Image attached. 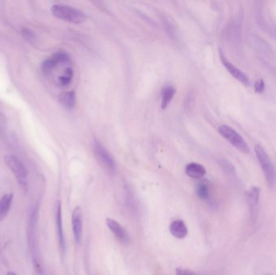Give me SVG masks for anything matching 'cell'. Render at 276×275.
I'll return each instance as SVG.
<instances>
[{
  "instance_id": "obj_1",
  "label": "cell",
  "mask_w": 276,
  "mask_h": 275,
  "mask_svg": "<svg viewBox=\"0 0 276 275\" xmlns=\"http://www.w3.org/2000/svg\"><path fill=\"white\" fill-rule=\"evenodd\" d=\"M52 13L57 18L72 24H82L87 20L83 11L68 5L55 4L52 7Z\"/></svg>"
},
{
  "instance_id": "obj_2",
  "label": "cell",
  "mask_w": 276,
  "mask_h": 275,
  "mask_svg": "<svg viewBox=\"0 0 276 275\" xmlns=\"http://www.w3.org/2000/svg\"><path fill=\"white\" fill-rule=\"evenodd\" d=\"M254 152L263 174L265 175L267 183L269 184L270 186H273L276 180V170L272 160L270 159L265 150L259 145L254 146Z\"/></svg>"
},
{
  "instance_id": "obj_3",
  "label": "cell",
  "mask_w": 276,
  "mask_h": 275,
  "mask_svg": "<svg viewBox=\"0 0 276 275\" xmlns=\"http://www.w3.org/2000/svg\"><path fill=\"white\" fill-rule=\"evenodd\" d=\"M219 132L224 138L226 139L232 146L240 150L244 153H249V147L245 139L239 132L228 125H221L219 128Z\"/></svg>"
},
{
  "instance_id": "obj_4",
  "label": "cell",
  "mask_w": 276,
  "mask_h": 275,
  "mask_svg": "<svg viewBox=\"0 0 276 275\" xmlns=\"http://www.w3.org/2000/svg\"><path fill=\"white\" fill-rule=\"evenodd\" d=\"M93 152L97 161L105 170L109 172H114L116 170V163L113 157L100 141H95L94 142Z\"/></svg>"
},
{
  "instance_id": "obj_5",
  "label": "cell",
  "mask_w": 276,
  "mask_h": 275,
  "mask_svg": "<svg viewBox=\"0 0 276 275\" xmlns=\"http://www.w3.org/2000/svg\"><path fill=\"white\" fill-rule=\"evenodd\" d=\"M5 162L13 173L15 177L21 185H25L27 183L28 170L25 164L18 157L9 155L5 157Z\"/></svg>"
},
{
  "instance_id": "obj_6",
  "label": "cell",
  "mask_w": 276,
  "mask_h": 275,
  "mask_svg": "<svg viewBox=\"0 0 276 275\" xmlns=\"http://www.w3.org/2000/svg\"><path fill=\"white\" fill-rule=\"evenodd\" d=\"M106 224L111 233H113L114 236L116 237V239L118 240L121 244H125V245L130 244L131 237L128 233V231L121 224H119L118 222L111 218H107L106 219Z\"/></svg>"
},
{
  "instance_id": "obj_7",
  "label": "cell",
  "mask_w": 276,
  "mask_h": 275,
  "mask_svg": "<svg viewBox=\"0 0 276 275\" xmlns=\"http://www.w3.org/2000/svg\"><path fill=\"white\" fill-rule=\"evenodd\" d=\"M220 59H221L223 65L225 66V69H227L228 72L231 74L232 76L234 77V79L239 80L244 85H249V79L247 75L245 73H243L240 69L236 67L233 63L230 62V61L225 58L221 50H220Z\"/></svg>"
},
{
  "instance_id": "obj_8",
  "label": "cell",
  "mask_w": 276,
  "mask_h": 275,
  "mask_svg": "<svg viewBox=\"0 0 276 275\" xmlns=\"http://www.w3.org/2000/svg\"><path fill=\"white\" fill-rule=\"evenodd\" d=\"M72 228L76 243L80 244L83 235V212L79 207L74 208L72 213Z\"/></svg>"
},
{
  "instance_id": "obj_9",
  "label": "cell",
  "mask_w": 276,
  "mask_h": 275,
  "mask_svg": "<svg viewBox=\"0 0 276 275\" xmlns=\"http://www.w3.org/2000/svg\"><path fill=\"white\" fill-rule=\"evenodd\" d=\"M56 224H57V232H58V242L61 250L63 253L66 252V239H65L64 231H63V216H62V205L60 202H58L56 211Z\"/></svg>"
},
{
  "instance_id": "obj_10",
  "label": "cell",
  "mask_w": 276,
  "mask_h": 275,
  "mask_svg": "<svg viewBox=\"0 0 276 275\" xmlns=\"http://www.w3.org/2000/svg\"><path fill=\"white\" fill-rule=\"evenodd\" d=\"M259 196H260V190L257 186H253V187L250 188L248 190L247 194H246L248 204H249V208L251 211V214L253 215H256Z\"/></svg>"
},
{
  "instance_id": "obj_11",
  "label": "cell",
  "mask_w": 276,
  "mask_h": 275,
  "mask_svg": "<svg viewBox=\"0 0 276 275\" xmlns=\"http://www.w3.org/2000/svg\"><path fill=\"white\" fill-rule=\"evenodd\" d=\"M170 232L173 237L178 238V239H183L187 237V233H188L186 224L183 220H180V219H177V220L172 222L170 226Z\"/></svg>"
},
{
  "instance_id": "obj_12",
  "label": "cell",
  "mask_w": 276,
  "mask_h": 275,
  "mask_svg": "<svg viewBox=\"0 0 276 275\" xmlns=\"http://www.w3.org/2000/svg\"><path fill=\"white\" fill-rule=\"evenodd\" d=\"M185 173L188 177L192 179H201L204 177L206 174L205 166L196 162L189 163L185 168Z\"/></svg>"
},
{
  "instance_id": "obj_13",
  "label": "cell",
  "mask_w": 276,
  "mask_h": 275,
  "mask_svg": "<svg viewBox=\"0 0 276 275\" xmlns=\"http://www.w3.org/2000/svg\"><path fill=\"white\" fill-rule=\"evenodd\" d=\"M175 89L172 86L167 85L162 90L161 93V108L165 110L169 106L175 94Z\"/></svg>"
},
{
  "instance_id": "obj_14",
  "label": "cell",
  "mask_w": 276,
  "mask_h": 275,
  "mask_svg": "<svg viewBox=\"0 0 276 275\" xmlns=\"http://www.w3.org/2000/svg\"><path fill=\"white\" fill-rule=\"evenodd\" d=\"M59 101L62 105L67 109L74 108L76 103L75 93L74 92H63L59 94Z\"/></svg>"
},
{
  "instance_id": "obj_15",
  "label": "cell",
  "mask_w": 276,
  "mask_h": 275,
  "mask_svg": "<svg viewBox=\"0 0 276 275\" xmlns=\"http://www.w3.org/2000/svg\"><path fill=\"white\" fill-rule=\"evenodd\" d=\"M13 200L12 194H7L0 199V221L4 219L11 208V203Z\"/></svg>"
},
{
  "instance_id": "obj_16",
  "label": "cell",
  "mask_w": 276,
  "mask_h": 275,
  "mask_svg": "<svg viewBox=\"0 0 276 275\" xmlns=\"http://www.w3.org/2000/svg\"><path fill=\"white\" fill-rule=\"evenodd\" d=\"M74 76V71L70 67H67L64 69L63 74L58 77V83L62 87H66L71 83L72 79Z\"/></svg>"
},
{
  "instance_id": "obj_17",
  "label": "cell",
  "mask_w": 276,
  "mask_h": 275,
  "mask_svg": "<svg viewBox=\"0 0 276 275\" xmlns=\"http://www.w3.org/2000/svg\"><path fill=\"white\" fill-rule=\"evenodd\" d=\"M196 195H198L199 198L201 199H208L209 197V188L207 184L201 183H199L198 186L196 187Z\"/></svg>"
},
{
  "instance_id": "obj_18",
  "label": "cell",
  "mask_w": 276,
  "mask_h": 275,
  "mask_svg": "<svg viewBox=\"0 0 276 275\" xmlns=\"http://www.w3.org/2000/svg\"><path fill=\"white\" fill-rule=\"evenodd\" d=\"M265 89V83L262 79L258 80L254 83V91L258 93H262Z\"/></svg>"
},
{
  "instance_id": "obj_19",
  "label": "cell",
  "mask_w": 276,
  "mask_h": 275,
  "mask_svg": "<svg viewBox=\"0 0 276 275\" xmlns=\"http://www.w3.org/2000/svg\"><path fill=\"white\" fill-rule=\"evenodd\" d=\"M176 275H197L194 271L188 269L179 268L176 269Z\"/></svg>"
},
{
  "instance_id": "obj_20",
  "label": "cell",
  "mask_w": 276,
  "mask_h": 275,
  "mask_svg": "<svg viewBox=\"0 0 276 275\" xmlns=\"http://www.w3.org/2000/svg\"><path fill=\"white\" fill-rule=\"evenodd\" d=\"M24 34H25V36L28 40H33L34 39V35L31 31H29L28 30H24Z\"/></svg>"
},
{
  "instance_id": "obj_21",
  "label": "cell",
  "mask_w": 276,
  "mask_h": 275,
  "mask_svg": "<svg viewBox=\"0 0 276 275\" xmlns=\"http://www.w3.org/2000/svg\"><path fill=\"white\" fill-rule=\"evenodd\" d=\"M2 116H1V115H0V125H1V124H2Z\"/></svg>"
},
{
  "instance_id": "obj_22",
  "label": "cell",
  "mask_w": 276,
  "mask_h": 275,
  "mask_svg": "<svg viewBox=\"0 0 276 275\" xmlns=\"http://www.w3.org/2000/svg\"><path fill=\"white\" fill-rule=\"evenodd\" d=\"M7 275H15V274L14 273H8L7 274Z\"/></svg>"
},
{
  "instance_id": "obj_23",
  "label": "cell",
  "mask_w": 276,
  "mask_h": 275,
  "mask_svg": "<svg viewBox=\"0 0 276 275\" xmlns=\"http://www.w3.org/2000/svg\"><path fill=\"white\" fill-rule=\"evenodd\" d=\"M270 275V274H265V275Z\"/></svg>"
}]
</instances>
